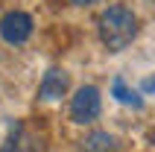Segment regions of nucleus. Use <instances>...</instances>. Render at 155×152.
Masks as SVG:
<instances>
[{"label": "nucleus", "mask_w": 155, "mask_h": 152, "mask_svg": "<svg viewBox=\"0 0 155 152\" xmlns=\"http://www.w3.org/2000/svg\"><path fill=\"white\" fill-rule=\"evenodd\" d=\"M70 3H76V6H85V3H94V0H70Z\"/></svg>", "instance_id": "9"}, {"label": "nucleus", "mask_w": 155, "mask_h": 152, "mask_svg": "<svg viewBox=\"0 0 155 152\" xmlns=\"http://www.w3.org/2000/svg\"><path fill=\"white\" fill-rule=\"evenodd\" d=\"M70 117L73 123H91L100 117V91L94 85H85L76 91V97L70 100Z\"/></svg>", "instance_id": "2"}, {"label": "nucleus", "mask_w": 155, "mask_h": 152, "mask_svg": "<svg viewBox=\"0 0 155 152\" xmlns=\"http://www.w3.org/2000/svg\"><path fill=\"white\" fill-rule=\"evenodd\" d=\"M111 94L117 97L120 102H126V105H132V108H143V100H140L138 94L132 91V88H126V82L123 79H114V85H111Z\"/></svg>", "instance_id": "7"}, {"label": "nucleus", "mask_w": 155, "mask_h": 152, "mask_svg": "<svg viewBox=\"0 0 155 152\" xmlns=\"http://www.w3.org/2000/svg\"><path fill=\"white\" fill-rule=\"evenodd\" d=\"M68 73L64 70H59V68H50L47 73H44V82H41V88H38V97H41L44 102H53V100H59L61 94L68 91Z\"/></svg>", "instance_id": "4"}, {"label": "nucleus", "mask_w": 155, "mask_h": 152, "mask_svg": "<svg viewBox=\"0 0 155 152\" xmlns=\"http://www.w3.org/2000/svg\"><path fill=\"white\" fill-rule=\"evenodd\" d=\"M135 32H138V18H135V12L129 6L117 3V6H108L100 15V38L111 53L129 47Z\"/></svg>", "instance_id": "1"}, {"label": "nucleus", "mask_w": 155, "mask_h": 152, "mask_svg": "<svg viewBox=\"0 0 155 152\" xmlns=\"http://www.w3.org/2000/svg\"><path fill=\"white\" fill-rule=\"evenodd\" d=\"M41 137L32 135V132H26L24 126H15V132H12V137L6 140V146L0 152H41Z\"/></svg>", "instance_id": "5"}, {"label": "nucleus", "mask_w": 155, "mask_h": 152, "mask_svg": "<svg viewBox=\"0 0 155 152\" xmlns=\"http://www.w3.org/2000/svg\"><path fill=\"white\" fill-rule=\"evenodd\" d=\"M140 88H143V94H155V79H147Z\"/></svg>", "instance_id": "8"}, {"label": "nucleus", "mask_w": 155, "mask_h": 152, "mask_svg": "<svg viewBox=\"0 0 155 152\" xmlns=\"http://www.w3.org/2000/svg\"><path fill=\"white\" fill-rule=\"evenodd\" d=\"M0 35L6 44H24L32 35V18L26 12H6L0 18Z\"/></svg>", "instance_id": "3"}, {"label": "nucleus", "mask_w": 155, "mask_h": 152, "mask_svg": "<svg viewBox=\"0 0 155 152\" xmlns=\"http://www.w3.org/2000/svg\"><path fill=\"white\" fill-rule=\"evenodd\" d=\"M82 149L85 152H114V137L108 132H94V135H88Z\"/></svg>", "instance_id": "6"}]
</instances>
